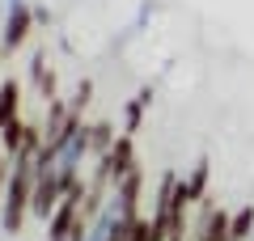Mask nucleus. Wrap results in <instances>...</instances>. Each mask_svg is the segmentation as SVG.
Returning <instances> with one entry per match:
<instances>
[{"label": "nucleus", "instance_id": "f257e3e1", "mask_svg": "<svg viewBox=\"0 0 254 241\" xmlns=\"http://www.w3.org/2000/svg\"><path fill=\"white\" fill-rule=\"evenodd\" d=\"M64 203V182H60V170H55V157L38 152V165H34V195H30V216L34 220H51L55 207Z\"/></svg>", "mask_w": 254, "mask_h": 241}, {"label": "nucleus", "instance_id": "f03ea898", "mask_svg": "<svg viewBox=\"0 0 254 241\" xmlns=\"http://www.w3.org/2000/svg\"><path fill=\"white\" fill-rule=\"evenodd\" d=\"M30 30H34V9L17 4V9L4 13V30H0V55H17L30 43Z\"/></svg>", "mask_w": 254, "mask_h": 241}, {"label": "nucleus", "instance_id": "7ed1b4c3", "mask_svg": "<svg viewBox=\"0 0 254 241\" xmlns=\"http://www.w3.org/2000/svg\"><path fill=\"white\" fill-rule=\"evenodd\" d=\"M81 203H85V190L64 195V203L55 207V216L47 220V241H72V229H76V220H81Z\"/></svg>", "mask_w": 254, "mask_h": 241}, {"label": "nucleus", "instance_id": "20e7f679", "mask_svg": "<svg viewBox=\"0 0 254 241\" xmlns=\"http://www.w3.org/2000/svg\"><path fill=\"white\" fill-rule=\"evenodd\" d=\"M68 119H72V106L64 98L47 102V115H43V148H60L64 131H68Z\"/></svg>", "mask_w": 254, "mask_h": 241}, {"label": "nucleus", "instance_id": "39448f33", "mask_svg": "<svg viewBox=\"0 0 254 241\" xmlns=\"http://www.w3.org/2000/svg\"><path fill=\"white\" fill-rule=\"evenodd\" d=\"M106 170H110V182L127 178V174L136 170V135L119 131V140L110 144V152H106Z\"/></svg>", "mask_w": 254, "mask_h": 241}, {"label": "nucleus", "instance_id": "423d86ee", "mask_svg": "<svg viewBox=\"0 0 254 241\" xmlns=\"http://www.w3.org/2000/svg\"><path fill=\"white\" fill-rule=\"evenodd\" d=\"M208 174H212L208 157H199L195 165H190V174H187V178H178V195L187 199L190 207H199L203 199H208Z\"/></svg>", "mask_w": 254, "mask_h": 241}, {"label": "nucleus", "instance_id": "0eeeda50", "mask_svg": "<svg viewBox=\"0 0 254 241\" xmlns=\"http://www.w3.org/2000/svg\"><path fill=\"white\" fill-rule=\"evenodd\" d=\"M148 102H153V85H144V89H140L131 102H123V135H136V131H140Z\"/></svg>", "mask_w": 254, "mask_h": 241}, {"label": "nucleus", "instance_id": "6e6552de", "mask_svg": "<svg viewBox=\"0 0 254 241\" xmlns=\"http://www.w3.org/2000/svg\"><path fill=\"white\" fill-rule=\"evenodd\" d=\"M30 76H34V89H38V98L43 102H55V68H47V55L43 51H34V60H30Z\"/></svg>", "mask_w": 254, "mask_h": 241}, {"label": "nucleus", "instance_id": "1a4fd4ad", "mask_svg": "<svg viewBox=\"0 0 254 241\" xmlns=\"http://www.w3.org/2000/svg\"><path fill=\"white\" fill-rule=\"evenodd\" d=\"M119 135H115V127L106 123V119H98V123H89V148H93V161H106V152H110V144H115Z\"/></svg>", "mask_w": 254, "mask_h": 241}, {"label": "nucleus", "instance_id": "9d476101", "mask_svg": "<svg viewBox=\"0 0 254 241\" xmlns=\"http://www.w3.org/2000/svg\"><path fill=\"white\" fill-rule=\"evenodd\" d=\"M254 233V207H237V212H229V241H250Z\"/></svg>", "mask_w": 254, "mask_h": 241}, {"label": "nucleus", "instance_id": "9b49d317", "mask_svg": "<svg viewBox=\"0 0 254 241\" xmlns=\"http://www.w3.org/2000/svg\"><path fill=\"white\" fill-rule=\"evenodd\" d=\"M26 127L30 123H21V119H13V123H4V131H0V148L9 152V161L21 152V144H26Z\"/></svg>", "mask_w": 254, "mask_h": 241}, {"label": "nucleus", "instance_id": "f8f14e48", "mask_svg": "<svg viewBox=\"0 0 254 241\" xmlns=\"http://www.w3.org/2000/svg\"><path fill=\"white\" fill-rule=\"evenodd\" d=\"M0 106H4L9 119H21V85H17V76H4V85H0Z\"/></svg>", "mask_w": 254, "mask_h": 241}, {"label": "nucleus", "instance_id": "ddd939ff", "mask_svg": "<svg viewBox=\"0 0 254 241\" xmlns=\"http://www.w3.org/2000/svg\"><path fill=\"white\" fill-rule=\"evenodd\" d=\"M89 98H93V80L81 76V85H76V93H72V102H68V106H72L76 115H85V110H89Z\"/></svg>", "mask_w": 254, "mask_h": 241}, {"label": "nucleus", "instance_id": "4468645a", "mask_svg": "<svg viewBox=\"0 0 254 241\" xmlns=\"http://www.w3.org/2000/svg\"><path fill=\"white\" fill-rule=\"evenodd\" d=\"M9 174H13V161H9V152L0 148V203H4V190H9Z\"/></svg>", "mask_w": 254, "mask_h": 241}, {"label": "nucleus", "instance_id": "2eb2a0df", "mask_svg": "<svg viewBox=\"0 0 254 241\" xmlns=\"http://www.w3.org/2000/svg\"><path fill=\"white\" fill-rule=\"evenodd\" d=\"M30 9H34V26H47V21H51V13H47V4H30Z\"/></svg>", "mask_w": 254, "mask_h": 241}, {"label": "nucleus", "instance_id": "dca6fc26", "mask_svg": "<svg viewBox=\"0 0 254 241\" xmlns=\"http://www.w3.org/2000/svg\"><path fill=\"white\" fill-rule=\"evenodd\" d=\"M4 123H13V119H9V115H4V106H0V131H4Z\"/></svg>", "mask_w": 254, "mask_h": 241}, {"label": "nucleus", "instance_id": "f3484780", "mask_svg": "<svg viewBox=\"0 0 254 241\" xmlns=\"http://www.w3.org/2000/svg\"><path fill=\"white\" fill-rule=\"evenodd\" d=\"M17 4H30V0H9V9H17Z\"/></svg>", "mask_w": 254, "mask_h": 241}]
</instances>
